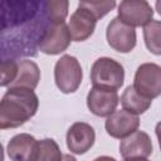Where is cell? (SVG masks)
I'll return each instance as SVG.
<instances>
[{"label":"cell","instance_id":"obj_25","mask_svg":"<svg viewBox=\"0 0 161 161\" xmlns=\"http://www.w3.org/2000/svg\"><path fill=\"white\" fill-rule=\"evenodd\" d=\"M125 161H148L147 158H132V160H125Z\"/></svg>","mask_w":161,"mask_h":161},{"label":"cell","instance_id":"obj_8","mask_svg":"<svg viewBox=\"0 0 161 161\" xmlns=\"http://www.w3.org/2000/svg\"><path fill=\"white\" fill-rule=\"evenodd\" d=\"M117 104H118L117 91L92 87L87 94V107L94 116L108 117L116 111Z\"/></svg>","mask_w":161,"mask_h":161},{"label":"cell","instance_id":"obj_4","mask_svg":"<svg viewBox=\"0 0 161 161\" xmlns=\"http://www.w3.org/2000/svg\"><path fill=\"white\" fill-rule=\"evenodd\" d=\"M55 84L60 92L69 94L74 93L83 79V70L78 59L73 55H63L54 67Z\"/></svg>","mask_w":161,"mask_h":161},{"label":"cell","instance_id":"obj_19","mask_svg":"<svg viewBox=\"0 0 161 161\" xmlns=\"http://www.w3.org/2000/svg\"><path fill=\"white\" fill-rule=\"evenodd\" d=\"M69 3L67 0H47V13L50 23L53 25H58L65 23V18L68 15Z\"/></svg>","mask_w":161,"mask_h":161},{"label":"cell","instance_id":"obj_14","mask_svg":"<svg viewBox=\"0 0 161 161\" xmlns=\"http://www.w3.org/2000/svg\"><path fill=\"white\" fill-rule=\"evenodd\" d=\"M39 141L29 133H19L8 143V155L11 161H35Z\"/></svg>","mask_w":161,"mask_h":161},{"label":"cell","instance_id":"obj_23","mask_svg":"<svg viewBox=\"0 0 161 161\" xmlns=\"http://www.w3.org/2000/svg\"><path fill=\"white\" fill-rule=\"evenodd\" d=\"M62 161H77V160H75V157L72 156V155H63Z\"/></svg>","mask_w":161,"mask_h":161},{"label":"cell","instance_id":"obj_22","mask_svg":"<svg viewBox=\"0 0 161 161\" xmlns=\"http://www.w3.org/2000/svg\"><path fill=\"white\" fill-rule=\"evenodd\" d=\"M93 161H117V160L113 158V157H111V156H99V157L94 158Z\"/></svg>","mask_w":161,"mask_h":161},{"label":"cell","instance_id":"obj_24","mask_svg":"<svg viewBox=\"0 0 161 161\" xmlns=\"http://www.w3.org/2000/svg\"><path fill=\"white\" fill-rule=\"evenodd\" d=\"M0 161H4V148H3L1 142H0Z\"/></svg>","mask_w":161,"mask_h":161},{"label":"cell","instance_id":"obj_17","mask_svg":"<svg viewBox=\"0 0 161 161\" xmlns=\"http://www.w3.org/2000/svg\"><path fill=\"white\" fill-rule=\"evenodd\" d=\"M161 23L158 20H151L143 28V38L147 49L155 55L161 54Z\"/></svg>","mask_w":161,"mask_h":161},{"label":"cell","instance_id":"obj_5","mask_svg":"<svg viewBox=\"0 0 161 161\" xmlns=\"http://www.w3.org/2000/svg\"><path fill=\"white\" fill-rule=\"evenodd\" d=\"M133 88L145 98L153 99L161 93V68L156 63L141 64L135 74Z\"/></svg>","mask_w":161,"mask_h":161},{"label":"cell","instance_id":"obj_2","mask_svg":"<svg viewBox=\"0 0 161 161\" xmlns=\"http://www.w3.org/2000/svg\"><path fill=\"white\" fill-rule=\"evenodd\" d=\"M39 99L33 89L8 88L0 101V130L16 128L38 111Z\"/></svg>","mask_w":161,"mask_h":161},{"label":"cell","instance_id":"obj_20","mask_svg":"<svg viewBox=\"0 0 161 161\" xmlns=\"http://www.w3.org/2000/svg\"><path fill=\"white\" fill-rule=\"evenodd\" d=\"M78 5L86 8L88 11H91L94 18L98 20L101 18H103L106 14H108L111 10H113V8L116 6V1L111 0V1H79Z\"/></svg>","mask_w":161,"mask_h":161},{"label":"cell","instance_id":"obj_3","mask_svg":"<svg viewBox=\"0 0 161 161\" xmlns=\"http://www.w3.org/2000/svg\"><path fill=\"white\" fill-rule=\"evenodd\" d=\"M91 80L93 87L117 91L125 80V69L117 60L102 57L94 60L91 68Z\"/></svg>","mask_w":161,"mask_h":161},{"label":"cell","instance_id":"obj_12","mask_svg":"<svg viewBox=\"0 0 161 161\" xmlns=\"http://www.w3.org/2000/svg\"><path fill=\"white\" fill-rule=\"evenodd\" d=\"M70 42L72 38L68 30V25L65 23L58 25H50L45 35L43 36L38 49L44 54L57 55L67 50Z\"/></svg>","mask_w":161,"mask_h":161},{"label":"cell","instance_id":"obj_16","mask_svg":"<svg viewBox=\"0 0 161 161\" xmlns=\"http://www.w3.org/2000/svg\"><path fill=\"white\" fill-rule=\"evenodd\" d=\"M121 103L123 106V109L137 116L145 113L151 107L152 101L141 96L133 88V86H128L121 96Z\"/></svg>","mask_w":161,"mask_h":161},{"label":"cell","instance_id":"obj_18","mask_svg":"<svg viewBox=\"0 0 161 161\" xmlns=\"http://www.w3.org/2000/svg\"><path fill=\"white\" fill-rule=\"evenodd\" d=\"M62 151L53 138H43L39 141L35 161H62Z\"/></svg>","mask_w":161,"mask_h":161},{"label":"cell","instance_id":"obj_13","mask_svg":"<svg viewBox=\"0 0 161 161\" xmlns=\"http://www.w3.org/2000/svg\"><path fill=\"white\" fill-rule=\"evenodd\" d=\"M97 19L94 15L88 11L86 8L78 5L77 10L70 15V20L68 23V30L72 40L74 42H84L94 33Z\"/></svg>","mask_w":161,"mask_h":161},{"label":"cell","instance_id":"obj_21","mask_svg":"<svg viewBox=\"0 0 161 161\" xmlns=\"http://www.w3.org/2000/svg\"><path fill=\"white\" fill-rule=\"evenodd\" d=\"M18 74V63L13 60H0V87H9Z\"/></svg>","mask_w":161,"mask_h":161},{"label":"cell","instance_id":"obj_1","mask_svg":"<svg viewBox=\"0 0 161 161\" xmlns=\"http://www.w3.org/2000/svg\"><path fill=\"white\" fill-rule=\"evenodd\" d=\"M50 25L47 0H0V60L36 57Z\"/></svg>","mask_w":161,"mask_h":161},{"label":"cell","instance_id":"obj_15","mask_svg":"<svg viewBox=\"0 0 161 161\" xmlns=\"http://www.w3.org/2000/svg\"><path fill=\"white\" fill-rule=\"evenodd\" d=\"M40 80V70L36 63L33 60H21L18 64V74L14 79V82L9 86V88H28V89H35L38 83Z\"/></svg>","mask_w":161,"mask_h":161},{"label":"cell","instance_id":"obj_11","mask_svg":"<svg viewBox=\"0 0 161 161\" xmlns=\"http://www.w3.org/2000/svg\"><path fill=\"white\" fill-rule=\"evenodd\" d=\"M96 141L94 128L86 122L73 123L67 132V147L72 153H86Z\"/></svg>","mask_w":161,"mask_h":161},{"label":"cell","instance_id":"obj_6","mask_svg":"<svg viewBox=\"0 0 161 161\" xmlns=\"http://www.w3.org/2000/svg\"><path fill=\"white\" fill-rule=\"evenodd\" d=\"M118 19L131 26H145L153 18V9L146 0H125L118 5Z\"/></svg>","mask_w":161,"mask_h":161},{"label":"cell","instance_id":"obj_7","mask_svg":"<svg viewBox=\"0 0 161 161\" xmlns=\"http://www.w3.org/2000/svg\"><path fill=\"white\" fill-rule=\"evenodd\" d=\"M108 45L119 53H130L136 47V30L123 24L118 18L111 20L106 30Z\"/></svg>","mask_w":161,"mask_h":161},{"label":"cell","instance_id":"obj_9","mask_svg":"<svg viewBox=\"0 0 161 161\" xmlns=\"http://www.w3.org/2000/svg\"><path fill=\"white\" fill-rule=\"evenodd\" d=\"M151 137L145 131H135L130 136L122 138L119 143V152L123 160L147 158L152 153Z\"/></svg>","mask_w":161,"mask_h":161},{"label":"cell","instance_id":"obj_10","mask_svg":"<svg viewBox=\"0 0 161 161\" xmlns=\"http://www.w3.org/2000/svg\"><path fill=\"white\" fill-rule=\"evenodd\" d=\"M138 116L127 112L126 109L114 111L106 119L104 127L107 133L113 138H125L138 130Z\"/></svg>","mask_w":161,"mask_h":161}]
</instances>
